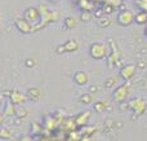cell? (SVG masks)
I'll use <instances>...</instances> for the list:
<instances>
[{
	"mask_svg": "<svg viewBox=\"0 0 147 141\" xmlns=\"http://www.w3.org/2000/svg\"><path fill=\"white\" fill-rule=\"evenodd\" d=\"M93 108L97 113H103L107 109V104H106V101H97V102H94Z\"/></svg>",
	"mask_w": 147,
	"mask_h": 141,
	"instance_id": "obj_17",
	"label": "cell"
},
{
	"mask_svg": "<svg viewBox=\"0 0 147 141\" xmlns=\"http://www.w3.org/2000/svg\"><path fill=\"white\" fill-rule=\"evenodd\" d=\"M79 102H81L83 105H90L93 104V95L89 92H85L79 97Z\"/></svg>",
	"mask_w": 147,
	"mask_h": 141,
	"instance_id": "obj_16",
	"label": "cell"
},
{
	"mask_svg": "<svg viewBox=\"0 0 147 141\" xmlns=\"http://www.w3.org/2000/svg\"><path fill=\"white\" fill-rule=\"evenodd\" d=\"M110 41V45H111V52H110V54L107 56V62H109V67L110 69H112L114 66H116L117 62H119V51H117L116 48V44L114 43V40H112L111 38L109 39Z\"/></svg>",
	"mask_w": 147,
	"mask_h": 141,
	"instance_id": "obj_8",
	"label": "cell"
},
{
	"mask_svg": "<svg viewBox=\"0 0 147 141\" xmlns=\"http://www.w3.org/2000/svg\"><path fill=\"white\" fill-rule=\"evenodd\" d=\"M94 91H98V85H90V88H89V93L93 95Z\"/></svg>",
	"mask_w": 147,
	"mask_h": 141,
	"instance_id": "obj_23",
	"label": "cell"
},
{
	"mask_svg": "<svg viewBox=\"0 0 147 141\" xmlns=\"http://www.w3.org/2000/svg\"><path fill=\"white\" fill-rule=\"evenodd\" d=\"M116 21L120 26L128 27V26H130L133 22H134V13H133V10H130V9H123L117 13Z\"/></svg>",
	"mask_w": 147,
	"mask_h": 141,
	"instance_id": "obj_4",
	"label": "cell"
},
{
	"mask_svg": "<svg viewBox=\"0 0 147 141\" xmlns=\"http://www.w3.org/2000/svg\"><path fill=\"white\" fill-rule=\"evenodd\" d=\"M130 93V87H129V83L125 82L123 84H119L115 87L114 92H112V98H114L115 102L117 104H121V102H125Z\"/></svg>",
	"mask_w": 147,
	"mask_h": 141,
	"instance_id": "obj_2",
	"label": "cell"
},
{
	"mask_svg": "<svg viewBox=\"0 0 147 141\" xmlns=\"http://www.w3.org/2000/svg\"><path fill=\"white\" fill-rule=\"evenodd\" d=\"M116 85H117V77H109L106 79V82H105V87L109 88V89L116 87Z\"/></svg>",
	"mask_w": 147,
	"mask_h": 141,
	"instance_id": "obj_18",
	"label": "cell"
},
{
	"mask_svg": "<svg viewBox=\"0 0 147 141\" xmlns=\"http://www.w3.org/2000/svg\"><path fill=\"white\" fill-rule=\"evenodd\" d=\"M1 119H3V118H1V115H0V123H1Z\"/></svg>",
	"mask_w": 147,
	"mask_h": 141,
	"instance_id": "obj_27",
	"label": "cell"
},
{
	"mask_svg": "<svg viewBox=\"0 0 147 141\" xmlns=\"http://www.w3.org/2000/svg\"><path fill=\"white\" fill-rule=\"evenodd\" d=\"M79 20L83 21V22H90L93 20V13L89 9H83L79 14Z\"/></svg>",
	"mask_w": 147,
	"mask_h": 141,
	"instance_id": "obj_15",
	"label": "cell"
},
{
	"mask_svg": "<svg viewBox=\"0 0 147 141\" xmlns=\"http://www.w3.org/2000/svg\"><path fill=\"white\" fill-rule=\"evenodd\" d=\"M129 109L133 110L136 115H143L147 110V101L143 97H133L128 101Z\"/></svg>",
	"mask_w": 147,
	"mask_h": 141,
	"instance_id": "obj_3",
	"label": "cell"
},
{
	"mask_svg": "<svg viewBox=\"0 0 147 141\" xmlns=\"http://www.w3.org/2000/svg\"><path fill=\"white\" fill-rule=\"evenodd\" d=\"M12 100L13 102H17V104H23L26 101V97L23 95H21L20 92H17V91H14V92L12 93Z\"/></svg>",
	"mask_w": 147,
	"mask_h": 141,
	"instance_id": "obj_20",
	"label": "cell"
},
{
	"mask_svg": "<svg viewBox=\"0 0 147 141\" xmlns=\"http://www.w3.org/2000/svg\"><path fill=\"white\" fill-rule=\"evenodd\" d=\"M74 82H75L78 85H80V87L86 85L89 83L88 73H85V71H76L75 74H74Z\"/></svg>",
	"mask_w": 147,
	"mask_h": 141,
	"instance_id": "obj_10",
	"label": "cell"
},
{
	"mask_svg": "<svg viewBox=\"0 0 147 141\" xmlns=\"http://www.w3.org/2000/svg\"><path fill=\"white\" fill-rule=\"evenodd\" d=\"M0 30H1V16H0Z\"/></svg>",
	"mask_w": 147,
	"mask_h": 141,
	"instance_id": "obj_26",
	"label": "cell"
},
{
	"mask_svg": "<svg viewBox=\"0 0 147 141\" xmlns=\"http://www.w3.org/2000/svg\"><path fill=\"white\" fill-rule=\"evenodd\" d=\"M40 96H41V92H40L39 88L31 87V88H28L27 89V97L30 98L31 101H38L39 98H40Z\"/></svg>",
	"mask_w": 147,
	"mask_h": 141,
	"instance_id": "obj_14",
	"label": "cell"
},
{
	"mask_svg": "<svg viewBox=\"0 0 147 141\" xmlns=\"http://www.w3.org/2000/svg\"><path fill=\"white\" fill-rule=\"evenodd\" d=\"M89 54L93 60L101 61V60L107 58L110 54V47L109 44L103 43V41H94L89 47Z\"/></svg>",
	"mask_w": 147,
	"mask_h": 141,
	"instance_id": "obj_1",
	"label": "cell"
},
{
	"mask_svg": "<svg viewBox=\"0 0 147 141\" xmlns=\"http://www.w3.org/2000/svg\"><path fill=\"white\" fill-rule=\"evenodd\" d=\"M81 141H97V140L94 139L93 136H85V137H83V140Z\"/></svg>",
	"mask_w": 147,
	"mask_h": 141,
	"instance_id": "obj_24",
	"label": "cell"
},
{
	"mask_svg": "<svg viewBox=\"0 0 147 141\" xmlns=\"http://www.w3.org/2000/svg\"><path fill=\"white\" fill-rule=\"evenodd\" d=\"M97 23H98L99 27H109L112 23V21L110 20V17H99L97 18Z\"/></svg>",
	"mask_w": 147,
	"mask_h": 141,
	"instance_id": "obj_19",
	"label": "cell"
},
{
	"mask_svg": "<svg viewBox=\"0 0 147 141\" xmlns=\"http://www.w3.org/2000/svg\"><path fill=\"white\" fill-rule=\"evenodd\" d=\"M136 71H137V66L134 64H127L120 69V78L125 82H129L133 77L136 75Z\"/></svg>",
	"mask_w": 147,
	"mask_h": 141,
	"instance_id": "obj_7",
	"label": "cell"
},
{
	"mask_svg": "<svg viewBox=\"0 0 147 141\" xmlns=\"http://www.w3.org/2000/svg\"><path fill=\"white\" fill-rule=\"evenodd\" d=\"M23 18L28 21L32 26H36L40 22V12H39L38 7H28L23 12Z\"/></svg>",
	"mask_w": 147,
	"mask_h": 141,
	"instance_id": "obj_5",
	"label": "cell"
},
{
	"mask_svg": "<svg viewBox=\"0 0 147 141\" xmlns=\"http://www.w3.org/2000/svg\"><path fill=\"white\" fill-rule=\"evenodd\" d=\"M14 26L17 27V30L22 34H30V33H32V31H35L34 30V26L23 17L17 18V20L14 21Z\"/></svg>",
	"mask_w": 147,
	"mask_h": 141,
	"instance_id": "obj_9",
	"label": "cell"
},
{
	"mask_svg": "<svg viewBox=\"0 0 147 141\" xmlns=\"http://www.w3.org/2000/svg\"><path fill=\"white\" fill-rule=\"evenodd\" d=\"M145 35L147 36V25H146V27H145Z\"/></svg>",
	"mask_w": 147,
	"mask_h": 141,
	"instance_id": "obj_25",
	"label": "cell"
},
{
	"mask_svg": "<svg viewBox=\"0 0 147 141\" xmlns=\"http://www.w3.org/2000/svg\"><path fill=\"white\" fill-rule=\"evenodd\" d=\"M79 47H80V44H79L78 40H75V39H70V40H67L66 43H63L62 45L57 47V53L62 54V53H65V52L72 53V52L79 51Z\"/></svg>",
	"mask_w": 147,
	"mask_h": 141,
	"instance_id": "obj_6",
	"label": "cell"
},
{
	"mask_svg": "<svg viewBox=\"0 0 147 141\" xmlns=\"http://www.w3.org/2000/svg\"><path fill=\"white\" fill-rule=\"evenodd\" d=\"M136 5H137L141 10L147 12V0H136Z\"/></svg>",
	"mask_w": 147,
	"mask_h": 141,
	"instance_id": "obj_21",
	"label": "cell"
},
{
	"mask_svg": "<svg viewBox=\"0 0 147 141\" xmlns=\"http://www.w3.org/2000/svg\"><path fill=\"white\" fill-rule=\"evenodd\" d=\"M90 117H92V113L89 110L83 111V113H80L75 118V124H76V126H88Z\"/></svg>",
	"mask_w": 147,
	"mask_h": 141,
	"instance_id": "obj_11",
	"label": "cell"
},
{
	"mask_svg": "<svg viewBox=\"0 0 147 141\" xmlns=\"http://www.w3.org/2000/svg\"><path fill=\"white\" fill-rule=\"evenodd\" d=\"M76 25H78V21H76V18L72 17V16H69V17H66L63 20V28L65 30H72V28L76 27Z\"/></svg>",
	"mask_w": 147,
	"mask_h": 141,
	"instance_id": "obj_13",
	"label": "cell"
},
{
	"mask_svg": "<svg viewBox=\"0 0 147 141\" xmlns=\"http://www.w3.org/2000/svg\"><path fill=\"white\" fill-rule=\"evenodd\" d=\"M34 65H35V61H34L32 58H27V60H26V66H27V67H32Z\"/></svg>",
	"mask_w": 147,
	"mask_h": 141,
	"instance_id": "obj_22",
	"label": "cell"
},
{
	"mask_svg": "<svg viewBox=\"0 0 147 141\" xmlns=\"http://www.w3.org/2000/svg\"><path fill=\"white\" fill-rule=\"evenodd\" d=\"M134 22L137 25H147V12L145 10H138L137 13H134Z\"/></svg>",
	"mask_w": 147,
	"mask_h": 141,
	"instance_id": "obj_12",
	"label": "cell"
}]
</instances>
